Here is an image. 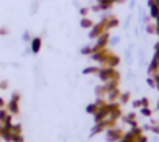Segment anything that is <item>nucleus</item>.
I'll return each mask as SVG.
<instances>
[{
  "label": "nucleus",
  "instance_id": "nucleus-7",
  "mask_svg": "<svg viewBox=\"0 0 159 142\" xmlns=\"http://www.w3.org/2000/svg\"><path fill=\"white\" fill-rule=\"evenodd\" d=\"M150 16L153 19H157L159 17V0H156L153 5H150Z\"/></svg>",
  "mask_w": 159,
  "mask_h": 142
},
{
  "label": "nucleus",
  "instance_id": "nucleus-17",
  "mask_svg": "<svg viewBox=\"0 0 159 142\" xmlns=\"http://www.w3.org/2000/svg\"><path fill=\"white\" fill-rule=\"evenodd\" d=\"M140 114H142V116H145V117H151V114H153V112H151V109H150L148 106H145V108H140Z\"/></svg>",
  "mask_w": 159,
  "mask_h": 142
},
{
  "label": "nucleus",
  "instance_id": "nucleus-6",
  "mask_svg": "<svg viewBox=\"0 0 159 142\" xmlns=\"http://www.w3.org/2000/svg\"><path fill=\"white\" fill-rule=\"evenodd\" d=\"M119 62H120V58H119L117 55H114V53H109V55H108L106 64H108L109 67H116V66H119Z\"/></svg>",
  "mask_w": 159,
  "mask_h": 142
},
{
  "label": "nucleus",
  "instance_id": "nucleus-5",
  "mask_svg": "<svg viewBox=\"0 0 159 142\" xmlns=\"http://www.w3.org/2000/svg\"><path fill=\"white\" fill-rule=\"evenodd\" d=\"M108 52L103 48V50H98V52H95V53H92V58L95 59V61H98V62H106V59H108Z\"/></svg>",
  "mask_w": 159,
  "mask_h": 142
},
{
  "label": "nucleus",
  "instance_id": "nucleus-1",
  "mask_svg": "<svg viewBox=\"0 0 159 142\" xmlns=\"http://www.w3.org/2000/svg\"><path fill=\"white\" fill-rule=\"evenodd\" d=\"M98 77H100V80H102L103 83H106V81H109V80H112V78L119 80V74L114 70V67L100 69V70H98Z\"/></svg>",
  "mask_w": 159,
  "mask_h": 142
},
{
  "label": "nucleus",
  "instance_id": "nucleus-13",
  "mask_svg": "<svg viewBox=\"0 0 159 142\" xmlns=\"http://www.w3.org/2000/svg\"><path fill=\"white\" fill-rule=\"evenodd\" d=\"M0 136H2L7 142H11L13 140V133L10 131V130H7L5 126H3V130H2V134H0Z\"/></svg>",
  "mask_w": 159,
  "mask_h": 142
},
{
  "label": "nucleus",
  "instance_id": "nucleus-14",
  "mask_svg": "<svg viewBox=\"0 0 159 142\" xmlns=\"http://www.w3.org/2000/svg\"><path fill=\"white\" fill-rule=\"evenodd\" d=\"M92 27H94V24L91 19H86V17L81 19V28H92Z\"/></svg>",
  "mask_w": 159,
  "mask_h": 142
},
{
  "label": "nucleus",
  "instance_id": "nucleus-35",
  "mask_svg": "<svg viewBox=\"0 0 159 142\" xmlns=\"http://www.w3.org/2000/svg\"><path fill=\"white\" fill-rule=\"evenodd\" d=\"M24 39H25V41H28V39H30V34H28V33H25V34H24Z\"/></svg>",
  "mask_w": 159,
  "mask_h": 142
},
{
  "label": "nucleus",
  "instance_id": "nucleus-24",
  "mask_svg": "<svg viewBox=\"0 0 159 142\" xmlns=\"http://www.w3.org/2000/svg\"><path fill=\"white\" fill-rule=\"evenodd\" d=\"M136 142H148V139H147V136L140 134V136H137V137H136Z\"/></svg>",
  "mask_w": 159,
  "mask_h": 142
},
{
  "label": "nucleus",
  "instance_id": "nucleus-37",
  "mask_svg": "<svg viewBox=\"0 0 159 142\" xmlns=\"http://www.w3.org/2000/svg\"><path fill=\"white\" fill-rule=\"evenodd\" d=\"M156 34L159 36V28H157V27H156Z\"/></svg>",
  "mask_w": 159,
  "mask_h": 142
},
{
  "label": "nucleus",
  "instance_id": "nucleus-12",
  "mask_svg": "<svg viewBox=\"0 0 159 142\" xmlns=\"http://www.w3.org/2000/svg\"><path fill=\"white\" fill-rule=\"evenodd\" d=\"M119 142H136V136H134L131 131H128L126 134H123V136L120 137Z\"/></svg>",
  "mask_w": 159,
  "mask_h": 142
},
{
  "label": "nucleus",
  "instance_id": "nucleus-25",
  "mask_svg": "<svg viewBox=\"0 0 159 142\" xmlns=\"http://www.w3.org/2000/svg\"><path fill=\"white\" fill-rule=\"evenodd\" d=\"M7 111H3V109H0V122H5V119H7Z\"/></svg>",
  "mask_w": 159,
  "mask_h": 142
},
{
  "label": "nucleus",
  "instance_id": "nucleus-36",
  "mask_svg": "<svg viewBox=\"0 0 159 142\" xmlns=\"http://www.w3.org/2000/svg\"><path fill=\"white\" fill-rule=\"evenodd\" d=\"M156 27H157V28H159V17H157V19H156Z\"/></svg>",
  "mask_w": 159,
  "mask_h": 142
},
{
  "label": "nucleus",
  "instance_id": "nucleus-22",
  "mask_svg": "<svg viewBox=\"0 0 159 142\" xmlns=\"http://www.w3.org/2000/svg\"><path fill=\"white\" fill-rule=\"evenodd\" d=\"M81 55H92V48L91 47H83L81 48Z\"/></svg>",
  "mask_w": 159,
  "mask_h": 142
},
{
  "label": "nucleus",
  "instance_id": "nucleus-33",
  "mask_svg": "<svg viewBox=\"0 0 159 142\" xmlns=\"http://www.w3.org/2000/svg\"><path fill=\"white\" fill-rule=\"evenodd\" d=\"M0 86H2V89H7V86H8V83L7 81H3L2 85H0Z\"/></svg>",
  "mask_w": 159,
  "mask_h": 142
},
{
  "label": "nucleus",
  "instance_id": "nucleus-11",
  "mask_svg": "<svg viewBox=\"0 0 159 142\" xmlns=\"http://www.w3.org/2000/svg\"><path fill=\"white\" fill-rule=\"evenodd\" d=\"M106 94H108V100H109V103H111V102H116V100L120 97V92H119L117 88L112 89V91H109V92H106Z\"/></svg>",
  "mask_w": 159,
  "mask_h": 142
},
{
  "label": "nucleus",
  "instance_id": "nucleus-23",
  "mask_svg": "<svg viewBox=\"0 0 159 142\" xmlns=\"http://www.w3.org/2000/svg\"><path fill=\"white\" fill-rule=\"evenodd\" d=\"M147 85H148V86H151V88H156L154 78H153V77H148V78H147Z\"/></svg>",
  "mask_w": 159,
  "mask_h": 142
},
{
  "label": "nucleus",
  "instance_id": "nucleus-34",
  "mask_svg": "<svg viewBox=\"0 0 159 142\" xmlns=\"http://www.w3.org/2000/svg\"><path fill=\"white\" fill-rule=\"evenodd\" d=\"M5 106V102H3V98H0V108H3Z\"/></svg>",
  "mask_w": 159,
  "mask_h": 142
},
{
  "label": "nucleus",
  "instance_id": "nucleus-9",
  "mask_svg": "<svg viewBox=\"0 0 159 142\" xmlns=\"http://www.w3.org/2000/svg\"><path fill=\"white\" fill-rule=\"evenodd\" d=\"M41 44H42L41 38H33V41H31V52L33 53H38L41 50Z\"/></svg>",
  "mask_w": 159,
  "mask_h": 142
},
{
  "label": "nucleus",
  "instance_id": "nucleus-32",
  "mask_svg": "<svg viewBox=\"0 0 159 142\" xmlns=\"http://www.w3.org/2000/svg\"><path fill=\"white\" fill-rule=\"evenodd\" d=\"M8 31H7V28H0V34H7Z\"/></svg>",
  "mask_w": 159,
  "mask_h": 142
},
{
  "label": "nucleus",
  "instance_id": "nucleus-19",
  "mask_svg": "<svg viewBox=\"0 0 159 142\" xmlns=\"http://www.w3.org/2000/svg\"><path fill=\"white\" fill-rule=\"evenodd\" d=\"M119 98H120V102H122V103H126V102L129 100V92H125V94H120V97H119Z\"/></svg>",
  "mask_w": 159,
  "mask_h": 142
},
{
  "label": "nucleus",
  "instance_id": "nucleus-21",
  "mask_svg": "<svg viewBox=\"0 0 159 142\" xmlns=\"http://www.w3.org/2000/svg\"><path fill=\"white\" fill-rule=\"evenodd\" d=\"M147 33H150V34H153V33H156V25H147Z\"/></svg>",
  "mask_w": 159,
  "mask_h": 142
},
{
  "label": "nucleus",
  "instance_id": "nucleus-10",
  "mask_svg": "<svg viewBox=\"0 0 159 142\" xmlns=\"http://www.w3.org/2000/svg\"><path fill=\"white\" fill-rule=\"evenodd\" d=\"M8 108H10V112H11V114H19V100L11 98V102H10Z\"/></svg>",
  "mask_w": 159,
  "mask_h": 142
},
{
  "label": "nucleus",
  "instance_id": "nucleus-28",
  "mask_svg": "<svg viewBox=\"0 0 159 142\" xmlns=\"http://www.w3.org/2000/svg\"><path fill=\"white\" fill-rule=\"evenodd\" d=\"M119 41H120V39H119V36H114V38L109 41V42H111L112 45H116V44H119Z\"/></svg>",
  "mask_w": 159,
  "mask_h": 142
},
{
  "label": "nucleus",
  "instance_id": "nucleus-20",
  "mask_svg": "<svg viewBox=\"0 0 159 142\" xmlns=\"http://www.w3.org/2000/svg\"><path fill=\"white\" fill-rule=\"evenodd\" d=\"M11 142H24L22 134H13V140H11Z\"/></svg>",
  "mask_w": 159,
  "mask_h": 142
},
{
  "label": "nucleus",
  "instance_id": "nucleus-4",
  "mask_svg": "<svg viewBox=\"0 0 159 142\" xmlns=\"http://www.w3.org/2000/svg\"><path fill=\"white\" fill-rule=\"evenodd\" d=\"M157 70H159V56L154 55L151 62H150V66H148V74L154 75V74H157Z\"/></svg>",
  "mask_w": 159,
  "mask_h": 142
},
{
  "label": "nucleus",
  "instance_id": "nucleus-2",
  "mask_svg": "<svg viewBox=\"0 0 159 142\" xmlns=\"http://www.w3.org/2000/svg\"><path fill=\"white\" fill-rule=\"evenodd\" d=\"M122 136H123V133H122L120 128H108V131H106V140L108 142H119Z\"/></svg>",
  "mask_w": 159,
  "mask_h": 142
},
{
  "label": "nucleus",
  "instance_id": "nucleus-26",
  "mask_svg": "<svg viewBox=\"0 0 159 142\" xmlns=\"http://www.w3.org/2000/svg\"><path fill=\"white\" fill-rule=\"evenodd\" d=\"M148 103H150V102H148V98H140V106H142V108L148 106Z\"/></svg>",
  "mask_w": 159,
  "mask_h": 142
},
{
  "label": "nucleus",
  "instance_id": "nucleus-29",
  "mask_svg": "<svg viewBox=\"0 0 159 142\" xmlns=\"http://www.w3.org/2000/svg\"><path fill=\"white\" fill-rule=\"evenodd\" d=\"M89 13V8H81V10H80V14H81V16H86Z\"/></svg>",
  "mask_w": 159,
  "mask_h": 142
},
{
  "label": "nucleus",
  "instance_id": "nucleus-18",
  "mask_svg": "<svg viewBox=\"0 0 159 142\" xmlns=\"http://www.w3.org/2000/svg\"><path fill=\"white\" fill-rule=\"evenodd\" d=\"M131 133L137 137V136H140V134H142V128H139V126H131Z\"/></svg>",
  "mask_w": 159,
  "mask_h": 142
},
{
  "label": "nucleus",
  "instance_id": "nucleus-8",
  "mask_svg": "<svg viewBox=\"0 0 159 142\" xmlns=\"http://www.w3.org/2000/svg\"><path fill=\"white\" fill-rule=\"evenodd\" d=\"M119 25V21L116 19V17H108L106 19V22H105V27H106V30H111V28H116Z\"/></svg>",
  "mask_w": 159,
  "mask_h": 142
},
{
  "label": "nucleus",
  "instance_id": "nucleus-30",
  "mask_svg": "<svg viewBox=\"0 0 159 142\" xmlns=\"http://www.w3.org/2000/svg\"><path fill=\"white\" fill-rule=\"evenodd\" d=\"M133 106H134V108H142V106H140V100H134V102H133Z\"/></svg>",
  "mask_w": 159,
  "mask_h": 142
},
{
  "label": "nucleus",
  "instance_id": "nucleus-3",
  "mask_svg": "<svg viewBox=\"0 0 159 142\" xmlns=\"http://www.w3.org/2000/svg\"><path fill=\"white\" fill-rule=\"evenodd\" d=\"M108 116H109V111H108V108H106V105H105V106H100V108L97 109V112L94 114V120H95V123H97V122L105 120Z\"/></svg>",
  "mask_w": 159,
  "mask_h": 142
},
{
  "label": "nucleus",
  "instance_id": "nucleus-15",
  "mask_svg": "<svg viewBox=\"0 0 159 142\" xmlns=\"http://www.w3.org/2000/svg\"><path fill=\"white\" fill-rule=\"evenodd\" d=\"M98 67H86L84 70H83V74H86V75H89V74H98Z\"/></svg>",
  "mask_w": 159,
  "mask_h": 142
},
{
  "label": "nucleus",
  "instance_id": "nucleus-16",
  "mask_svg": "<svg viewBox=\"0 0 159 142\" xmlns=\"http://www.w3.org/2000/svg\"><path fill=\"white\" fill-rule=\"evenodd\" d=\"M97 109H98V106H97L95 103H92V105H88L86 112H89V114H95V112H97Z\"/></svg>",
  "mask_w": 159,
  "mask_h": 142
},
{
  "label": "nucleus",
  "instance_id": "nucleus-27",
  "mask_svg": "<svg viewBox=\"0 0 159 142\" xmlns=\"http://www.w3.org/2000/svg\"><path fill=\"white\" fill-rule=\"evenodd\" d=\"M153 78H154V83H156V89H159V74H154Z\"/></svg>",
  "mask_w": 159,
  "mask_h": 142
},
{
  "label": "nucleus",
  "instance_id": "nucleus-31",
  "mask_svg": "<svg viewBox=\"0 0 159 142\" xmlns=\"http://www.w3.org/2000/svg\"><path fill=\"white\" fill-rule=\"evenodd\" d=\"M154 55H156V56H159V42L154 45Z\"/></svg>",
  "mask_w": 159,
  "mask_h": 142
}]
</instances>
